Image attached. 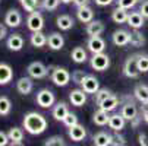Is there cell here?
<instances>
[{"label":"cell","mask_w":148,"mask_h":146,"mask_svg":"<svg viewBox=\"0 0 148 146\" xmlns=\"http://www.w3.org/2000/svg\"><path fill=\"white\" fill-rule=\"evenodd\" d=\"M112 41L113 44L117 47H125V45H129V41H131V32L126 31V29H117L113 32L112 35Z\"/></svg>","instance_id":"ba28073f"},{"label":"cell","mask_w":148,"mask_h":146,"mask_svg":"<svg viewBox=\"0 0 148 146\" xmlns=\"http://www.w3.org/2000/svg\"><path fill=\"white\" fill-rule=\"evenodd\" d=\"M69 99L73 107H82L87 102V92L84 89H73L69 92Z\"/></svg>","instance_id":"5bb4252c"},{"label":"cell","mask_w":148,"mask_h":146,"mask_svg":"<svg viewBox=\"0 0 148 146\" xmlns=\"http://www.w3.org/2000/svg\"><path fill=\"white\" fill-rule=\"evenodd\" d=\"M90 65L94 70L97 72H104V70H107L109 66H110V57L106 54L104 51L103 53H94L92 57H91V61H90Z\"/></svg>","instance_id":"3957f363"},{"label":"cell","mask_w":148,"mask_h":146,"mask_svg":"<svg viewBox=\"0 0 148 146\" xmlns=\"http://www.w3.org/2000/svg\"><path fill=\"white\" fill-rule=\"evenodd\" d=\"M9 143H10V140H9L8 133H5V132L0 130V146H6V145H9Z\"/></svg>","instance_id":"f6af8a7d"},{"label":"cell","mask_w":148,"mask_h":146,"mask_svg":"<svg viewBox=\"0 0 148 146\" xmlns=\"http://www.w3.org/2000/svg\"><path fill=\"white\" fill-rule=\"evenodd\" d=\"M27 26L32 32L43 31V28H44V18H43V15H41L40 12H37V10L29 12V15L27 18Z\"/></svg>","instance_id":"5b68a950"},{"label":"cell","mask_w":148,"mask_h":146,"mask_svg":"<svg viewBox=\"0 0 148 146\" xmlns=\"http://www.w3.org/2000/svg\"><path fill=\"white\" fill-rule=\"evenodd\" d=\"M138 2H139V3H142V2H144V0H138Z\"/></svg>","instance_id":"db71d44e"},{"label":"cell","mask_w":148,"mask_h":146,"mask_svg":"<svg viewBox=\"0 0 148 146\" xmlns=\"http://www.w3.org/2000/svg\"><path fill=\"white\" fill-rule=\"evenodd\" d=\"M69 137L73 140V142H82L84 139L87 137V130L82 124H75V126L69 127Z\"/></svg>","instance_id":"2e32d148"},{"label":"cell","mask_w":148,"mask_h":146,"mask_svg":"<svg viewBox=\"0 0 148 146\" xmlns=\"http://www.w3.org/2000/svg\"><path fill=\"white\" fill-rule=\"evenodd\" d=\"M117 105H119V98H117L116 95H113V94L98 104L100 108H103V110H106V111H109V113L113 111V110H116Z\"/></svg>","instance_id":"484cf974"},{"label":"cell","mask_w":148,"mask_h":146,"mask_svg":"<svg viewBox=\"0 0 148 146\" xmlns=\"http://www.w3.org/2000/svg\"><path fill=\"white\" fill-rule=\"evenodd\" d=\"M125 123H126V120H125V117L122 114H113L109 118V127L113 132H120L125 127Z\"/></svg>","instance_id":"603a6c76"},{"label":"cell","mask_w":148,"mask_h":146,"mask_svg":"<svg viewBox=\"0 0 148 146\" xmlns=\"http://www.w3.org/2000/svg\"><path fill=\"white\" fill-rule=\"evenodd\" d=\"M131 124H132V127H135V129H136V127L139 126V117H135V118L131 121Z\"/></svg>","instance_id":"816d5d0a"},{"label":"cell","mask_w":148,"mask_h":146,"mask_svg":"<svg viewBox=\"0 0 148 146\" xmlns=\"http://www.w3.org/2000/svg\"><path fill=\"white\" fill-rule=\"evenodd\" d=\"M65 126L69 129V127H72V126H75V124H78V117H76V114H73V113H68V115L63 118V121H62Z\"/></svg>","instance_id":"60d3db41"},{"label":"cell","mask_w":148,"mask_h":146,"mask_svg":"<svg viewBox=\"0 0 148 146\" xmlns=\"http://www.w3.org/2000/svg\"><path fill=\"white\" fill-rule=\"evenodd\" d=\"M126 24H128L132 29H139L145 24V18L142 16V13L139 10L138 12H131L128 15V20H126Z\"/></svg>","instance_id":"9a60e30c"},{"label":"cell","mask_w":148,"mask_h":146,"mask_svg":"<svg viewBox=\"0 0 148 146\" xmlns=\"http://www.w3.org/2000/svg\"><path fill=\"white\" fill-rule=\"evenodd\" d=\"M128 12H126V9L123 7H116L113 12H112V19L114 24H126V20H128Z\"/></svg>","instance_id":"1f68e13d"},{"label":"cell","mask_w":148,"mask_h":146,"mask_svg":"<svg viewBox=\"0 0 148 146\" xmlns=\"http://www.w3.org/2000/svg\"><path fill=\"white\" fill-rule=\"evenodd\" d=\"M81 85H82V89L87 94H95L100 89V82L92 75H87V77L84 79V82L81 83Z\"/></svg>","instance_id":"4fadbf2b"},{"label":"cell","mask_w":148,"mask_h":146,"mask_svg":"<svg viewBox=\"0 0 148 146\" xmlns=\"http://www.w3.org/2000/svg\"><path fill=\"white\" fill-rule=\"evenodd\" d=\"M92 140L95 146H110L113 142V136L107 132H98L97 134H94Z\"/></svg>","instance_id":"cb8c5ba5"},{"label":"cell","mask_w":148,"mask_h":146,"mask_svg":"<svg viewBox=\"0 0 148 146\" xmlns=\"http://www.w3.org/2000/svg\"><path fill=\"white\" fill-rule=\"evenodd\" d=\"M129 44L135 48L138 47H142L145 44V37L142 32H139V29H134V32H131V41Z\"/></svg>","instance_id":"d6a6232c"},{"label":"cell","mask_w":148,"mask_h":146,"mask_svg":"<svg viewBox=\"0 0 148 146\" xmlns=\"http://www.w3.org/2000/svg\"><path fill=\"white\" fill-rule=\"evenodd\" d=\"M87 48L94 54V53H103L106 50V41L100 37V35H95V37H90L88 41H87Z\"/></svg>","instance_id":"8fae6325"},{"label":"cell","mask_w":148,"mask_h":146,"mask_svg":"<svg viewBox=\"0 0 148 146\" xmlns=\"http://www.w3.org/2000/svg\"><path fill=\"white\" fill-rule=\"evenodd\" d=\"M29 43L32 47H37V48H41L47 44V37L41 32V31H37V32H32L31 37H29Z\"/></svg>","instance_id":"83f0119b"},{"label":"cell","mask_w":148,"mask_h":146,"mask_svg":"<svg viewBox=\"0 0 148 146\" xmlns=\"http://www.w3.org/2000/svg\"><path fill=\"white\" fill-rule=\"evenodd\" d=\"M56 25L62 29V31H69L73 26V19L69 15H60L56 19Z\"/></svg>","instance_id":"4dcf8cb0"},{"label":"cell","mask_w":148,"mask_h":146,"mask_svg":"<svg viewBox=\"0 0 148 146\" xmlns=\"http://www.w3.org/2000/svg\"><path fill=\"white\" fill-rule=\"evenodd\" d=\"M120 114L125 117L126 121H132L135 117H138V108H136L135 104L126 102L125 105L122 107V110H120Z\"/></svg>","instance_id":"ac0fdd59"},{"label":"cell","mask_w":148,"mask_h":146,"mask_svg":"<svg viewBox=\"0 0 148 146\" xmlns=\"http://www.w3.org/2000/svg\"><path fill=\"white\" fill-rule=\"evenodd\" d=\"M116 3H117L119 7H123L126 10H129V9H134L139 2L138 0H116Z\"/></svg>","instance_id":"ab89813d"},{"label":"cell","mask_w":148,"mask_h":146,"mask_svg":"<svg viewBox=\"0 0 148 146\" xmlns=\"http://www.w3.org/2000/svg\"><path fill=\"white\" fill-rule=\"evenodd\" d=\"M60 2H62V3H66V5H68V3H71V2H72V0H60Z\"/></svg>","instance_id":"f5cc1de1"},{"label":"cell","mask_w":148,"mask_h":146,"mask_svg":"<svg viewBox=\"0 0 148 146\" xmlns=\"http://www.w3.org/2000/svg\"><path fill=\"white\" fill-rule=\"evenodd\" d=\"M8 136H9L10 145H13V146L22 145V140H24V130L19 129V127H12V129L8 132Z\"/></svg>","instance_id":"4316f807"},{"label":"cell","mask_w":148,"mask_h":146,"mask_svg":"<svg viewBox=\"0 0 148 146\" xmlns=\"http://www.w3.org/2000/svg\"><path fill=\"white\" fill-rule=\"evenodd\" d=\"M46 146H65V140L62 136H51L49 139H46L44 142Z\"/></svg>","instance_id":"74e56055"},{"label":"cell","mask_w":148,"mask_h":146,"mask_svg":"<svg viewBox=\"0 0 148 146\" xmlns=\"http://www.w3.org/2000/svg\"><path fill=\"white\" fill-rule=\"evenodd\" d=\"M139 12L142 13V16H144L145 19H148V0H144V2L141 3V6H139Z\"/></svg>","instance_id":"ee69618b"},{"label":"cell","mask_w":148,"mask_h":146,"mask_svg":"<svg viewBox=\"0 0 148 146\" xmlns=\"http://www.w3.org/2000/svg\"><path fill=\"white\" fill-rule=\"evenodd\" d=\"M142 120L148 124V105H142Z\"/></svg>","instance_id":"f907efd6"},{"label":"cell","mask_w":148,"mask_h":146,"mask_svg":"<svg viewBox=\"0 0 148 146\" xmlns=\"http://www.w3.org/2000/svg\"><path fill=\"white\" fill-rule=\"evenodd\" d=\"M136 66H138V70L141 73L148 72V54H145V53L136 54Z\"/></svg>","instance_id":"836d02e7"},{"label":"cell","mask_w":148,"mask_h":146,"mask_svg":"<svg viewBox=\"0 0 148 146\" xmlns=\"http://www.w3.org/2000/svg\"><path fill=\"white\" fill-rule=\"evenodd\" d=\"M8 37V26L3 25V24H0V41L5 39Z\"/></svg>","instance_id":"7dc6e473"},{"label":"cell","mask_w":148,"mask_h":146,"mask_svg":"<svg viewBox=\"0 0 148 146\" xmlns=\"http://www.w3.org/2000/svg\"><path fill=\"white\" fill-rule=\"evenodd\" d=\"M112 145H114V146H125V145H126V139H125L122 134H119V132H116V134L113 136Z\"/></svg>","instance_id":"7bdbcfd3"},{"label":"cell","mask_w":148,"mask_h":146,"mask_svg":"<svg viewBox=\"0 0 148 146\" xmlns=\"http://www.w3.org/2000/svg\"><path fill=\"white\" fill-rule=\"evenodd\" d=\"M104 24L101 22V20H91V22H88L87 24V28H85V31H87V34L90 35V37H95V35H101L103 32H104Z\"/></svg>","instance_id":"ffe728a7"},{"label":"cell","mask_w":148,"mask_h":146,"mask_svg":"<svg viewBox=\"0 0 148 146\" xmlns=\"http://www.w3.org/2000/svg\"><path fill=\"white\" fill-rule=\"evenodd\" d=\"M5 24L9 28H18L22 24V15H21V12L16 10V9L8 10L6 15H5Z\"/></svg>","instance_id":"9c48e42d"},{"label":"cell","mask_w":148,"mask_h":146,"mask_svg":"<svg viewBox=\"0 0 148 146\" xmlns=\"http://www.w3.org/2000/svg\"><path fill=\"white\" fill-rule=\"evenodd\" d=\"M134 95L142 105H148V86L147 85H144V83L136 85L134 89Z\"/></svg>","instance_id":"7402d4cb"},{"label":"cell","mask_w":148,"mask_h":146,"mask_svg":"<svg viewBox=\"0 0 148 146\" xmlns=\"http://www.w3.org/2000/svg\"><path fill=\"white\" fill-rule=\"evenodd\" d=\"M10 111H12V102H10V99L8 98V96H5V95H2L0 96V115H8V114H10Z\"/></svg>","instance_id":"e575fe53"},{"label":"cell","mask_w":148,"mask_h":146,"mask_svg":"<svg viewBox=\"0 0 148 146\" xmlns=\"http://www.w3.org/2000/svg\"><path fill=\"white\" fill-rule=\"evenodd\" d=\"M72 75L68 72V69L65 67H60V66H56L53 67V72H51V82L54 83L56 86H66L69 80H71Z\"/></svg>","instance_id":"7a4b0ae2"},{"label":"cell","mask_w":148,"mask_h":146,"mask_svg":"<svg viewBox=\"0 0 148 146\" xmlns=\"http://www.w3.org/2000/svg\"><path fill=\"white\" fill-rule=\"evenodd\" d=\"M47 45L53 51H60L65 45V38H63L59 32H51L47 38Z\"/></svg>","instance_id":"7c38bea8"},{"label":"cell","mask_w":148,"mask_h":146,"mask_svg":"<svg viewBox=\"0 0 148 146\" xmlns=\"http://www.w3.org/2000/svg\"><path fill=\"white\" fill-rule=\"evenodd\" d=\"M138 143H139L141 146H147V145H148V142H147V134H145V133H139V134H138Z\"/></svg>","instance_id":"c3c4849f"},{"label":"cell","mask_w":148,"mask_h":146,"mask_svg":"<svg viewBox=\"0 0 148 146\" xmlns=\"http://www.w3.org/2000/svg\"><path fill=\"white\" fill-rule=\"evenodd\" d=\"M19 3H21V6H22L27 12H34V10H37V7H38V0H19Z\"/></svg>","instance_id":"d590c367"},{"label":"cell","mask_w":148,"mask_h":146,"mask_svg":"<svg viewBox=\"0 0 148 146\" xmlns=\"http://www.w3.org/2000/svg\"><path fill=\"white\" fill-rule=\"evenodd\" d=\"M85 77H87V73L84 72V70H75V72H72V80L75 83H78V85H81Z\"/></svg>","instance_id":"b9f144b4"},{"label":"cell","mask_w":148,"mask_h":146,"mask_svg":"<svg viewBox=\"0 0 148 146\" xmlns=\"http://www.w3.org/2000/svg\"><path fill=\"white\" fill-rule=\"evenodd\" d=\"M68 113H69L68 104H66V102H57L56 105H54V108H53V113H51V114H53L54 120L63 121V118L68 115Z\"/></svg>","instance_id":"d4e9b609"},{"label":"cell","mask_w":148,"mask_h":146,"mask_svg":"<svg viewBox=\"0 0 148 146\" xmlns=\"http://www.w3.org/2000/svg\"><path fill=\"white\" fill-rule=\"evenodd\" d=\"M59 3H60V0H43L41 2V7H43L44 10H56L59 7Z\"/></svg>","instance_id":"8d00e7d4"},{"label":"cell","mask_w":148,"mask_h":146,"mask_svg":"<svg viewBox=\"0 0 148 146\" xmlns=\"http://www.w3.org/2000/svg\"><path fill=\"white\" fill-rule=\"evenodd\" d=\"M71 57L72 60L75 61V63H85L88 56H87V50L84 48V47H75L72 51H71Z\"/></svg>","instance_id":"f546056e"},{"label":"cell","mask_w":148,"mask_h":146,"mask_svg":"<svg viewBox=\"0 0 148 146\" xmlns=\"http://www.w3.org/2000/svg\"><path fill=\"white\" fill-rule=\"evenodd\" d=\"M110 95H112V91H109L107 88H100L95 92V102H97V105H98L101 101H104L107 96H110Z\"/></svg>","instance_id":"f35d334b"},{"label":"cell","mask_w":148,"mask_h":146,"mask_svg":"<svg viewBox=\"0 0 148 146\" xmlns=\"http://www.w3.org/2000/svg\"><path fill=\"white\" fill-rule=\"evenodd\" d=\"M139 73L141 72L138 70V66H136V54H134L126 58L125 65H123V75L129 79H136Z\"/></svg>","instance_id":"52a82bcc"},{"label":"cell","mask_w":148,"mask_h":146,"mask_svg":"<svg viewBox=\"0 0 148 146\" xmlns=\"http://www.w3.org/2000/svg\"><path fill=\"white\" fill-rule=\"evenodd\" d=\"M6 45H8V48L10 51H21L22 47H24V38L19 34H12V35L8 37Z\"/></svg>","instance_id":"e0dca14e"},{"label":"cell","mask_w":148,"mask_h":146,"mask_svg":"<svg viewBox=\"0 0 148 146\" xmlns=\"http://www.w3.org/2000/svg\"><path fill=\"white\" fill-rule=\"evenodd\" d=\"M13 79V70L8 63H0V85H8Z\"/></svg>","instance_id":"44dd1931"},{"label":"cell","mask_w":148,"mask_h":146,"mask_svg":"<svg viewBox=\"0 0 148 146\" xmlns=\"http://www.w3.org/2000/svg\"><path fill=\"white\" fill-rule=\"evenodd\" d=\"M28 76H31L32 79H44L49 75V67L44 66L41 61H32V63L27 67Z\"/></svg>","instance_id":"8992f818"},{"label":"cell","mask_w":148,"mask_h":146,"mask_svg":"<svg viewBox=\"0 0 148 146\" xmlns=\"http://www.w3.org/2000/svg\"><path fill=\"white\" fill-rule=\"evenodd\" d=\"M72 3L76 6V7H81V6H87L90 3V0H72Z\"/></svg>","instance_id":"681fc988"},{"label":"cell","mask_w":148,"mask_h":146,"mask_svg":"<svg viewBox=\"0 0 148 146\" xmlns=\"http://www.w3.org/2000/svg\"><path fill=\"white\" fill-rule=\"evenodd\" d=\"M76 18L81 20L82 24H88V22H91V20L94 19V12H92L91 7H88V5L87 6H81L76 10Z\"/></svg>","instance_id":"d6986e66"},{"label":"cell","mask_w":148,"mask_h":146,"mask_svg":"<svg viewBox=\"0 0 148 146\" xmlns=\"http://www.w3.org/2000/svg\"><path fill=\"white\" fill-rule=\"evenodd\" d=\"M95 2V5L97 6H101V7H104V6H110L114 0H94Z\"/></svg>","instance_id":"bcb514c9"},{"label":"cell","mask_w":148,"mask_h":146,"mask_svg":"<svg viewBox=\"0 0 148 146\" xmlns=\"http://www.w3.org/2000/svg\"><path fill=\"white\" fill-rule=\"evenodd\" d=\"M35 102L38 104L41 108H50V107H53V105H54V102H56L54 92L50 91V89H47V88L38 91L37 98H35Z\"/></svg>","instance_id":"277c9868"},{"label":"cell","mask_w":148,"mask_h":146,"mask_svg":"<svg viewBox=\"0 0 148 146\" xmlns=\"http://www.w3.org/2000/svg\"><path fill=\"white\" fill-rule=\"evenodd\" d=\"M16 89L21 95H29L34 89V82L31 76H25V77H21L16 82Z\"/></svg>","instance_id":"30bf717a"},{"label":"cell","mask_w":148,"mask_h":146,"mask_svg":"<svg viewBox=\"0 0 148 146\" xmlns=\"http://www.w3.org/2000/svg\"><path fill=\"white\" fill-rule=\"evenodd\" d=\"M109 118H110L109 111H106L103 108H98L92 115V121L97 124V126H106V124H109Z\"/></svg>","instance_id":"f1b7e54d"},{"label":"cell","mask_w":148,"mask_h":146,"mask_svg":"<svg viewBox=\"0 0 148 146\" xmlns=\"http://www.w3.org/2000/svg\"><path fill=\"white\" fill-rule=\"evenodd\" d=\"M24 129L29 133V134H41V133H44L46 129H47V120L43 114H40V113H35V111H31L28 114H25L24 117Z\"/></svg>","instance_id":"6da1fadb"}]
</instances>
